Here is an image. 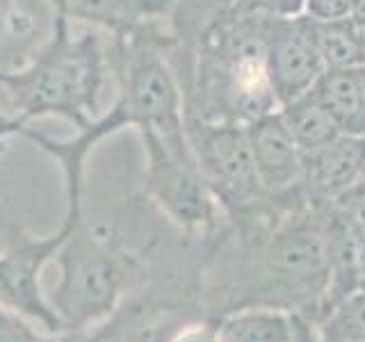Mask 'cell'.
Returning a JSON list of instances; mask_svg holds the SVG:
<instances>
[{
    "instance_id": "obj_11",
    "label": "cell",
    "mask_w": 365,
    "mask_h": 342,
    "mask_svg": "<svg viewBox=\"0 0 365 342\" xmlns=\"http://www.w3.org/2000/svg\"><path fill=\"white\" fill-rule=\"evenodd\" d=\"M57 16L108 30L112 37L140 32L169 19L176 0H48Z\"/></svg>"
},
{
    "instance_id": "obj_23",
    "label": "cell",
    "mask_w": 365,
    "mask_h": 342,
    "mask_svg": "<svg viewBox=\"0 0 365 342\" xmlns=\"http://www.w3.org/2000/svg\"><path fill=\"white\" fill-rule=\"evenodd\" d=\"M14 7H16V0H0V37L7 34V26H9L11 14H14Z\"/></svg>"
},
{
    "instance_id": "obj_7",
    "label": "cell",
    "mask_w": 365,
    "mask_h": 342,
    "mask_svg": "<svg viewBox=\"0 0 365 342\" xmlns=\"http://www.w3.org/2000/svg\"><path fill=\"white\" fill-rule=\"evenodd\" d=\"M68 231L71 224L66 219L60 231L46 239L28 237L14 228L7 251L0 256V306L39 322L51 336H64V331L41 290L39 274L46 262L57 256Z\"/></svg>"
},
{
    "instance_id": "obj_9",
    "label": "cell",
    "mask_w": 365,
    "mask_h": 342,
    "mask_svg": "<svg viewBox=\"0 0 365 342\" xmlns=\"http://www.w3.org/2000/svg\"><path fill=\"white\" fill-rule=\"evenodd\" d=\"M247 135L251 153H254L256 174L267 197L288 199L299 194L304 155L285 125L281 112L274 110L247 123Z\"/></svg>"
},
{
    "instance_id": "obj_10",
    "label": "cell",
    "mask_w": 365,
    "mask_h": 342,
    "mask_svg": "<svg viewBox=\"0 0 365 342\" xmlns=\"http://www.w3.org/2000/svg\"><path fill=\"white\" fill-rule=\"evenodd\" d=\"M365 174V137L340 133L304 155L302 192L308 205H329Z\"/></svg>"
},
{
    "instance_id": "obj_24",
    "label": "cell",
    "mask_w": 365,
    "mask_h": 342,
    "mask_svg": "<svg viewBox=\"0 0 365 342\" xmlns=\"http://www.w3.org/2000/svg\"><path fill=\"white\" fill-rule=\"evenodd\" d=\"M354 76H356V83H359V89H361V98H363V105H365V64L354 68Z\"/></svg>"
},
{
    "instance_id": "obj_8",
    "label": "cell",
    "mask_w": 365,
    "mask_h": 342,
    "mask_svg": "<svg viewBox=\"0 0 365 342\" xmlns=\"http://www.w3.org/2000/svg\"><path fill=\"white\" fill-rule=\"evenodd\" d=\"M265 66L279 108L315 87L327 68L304 14L294 19H267Z\"/></svg>"
},
{
    "instance_id": "obj_13",
    "label": "cell",
    "mask_w": 365,
    "mask_h": 342,
    "mask_svg": "<svg viewBox=\"0 0 365 342\" xmlns=\"http://www.w3.org/2000/svg\"><path fill=\"white\" fill-rule=\"evenodd\" d=\"M220 342H297L294 315L274 308H240L220 317Z\"/></svg>"
},
{
    "instance_id": "obj_3",
    "label": "cell",
    "mask_w": 365,
    "mask_h": 342,
    "mask_svg": "<svg viewBox=\"0 0 365 342\" xmlns=\"http://www.w3.org/2000/svg\"><path fill=\"white\" fill-rule=\"evenodd\" d=\"M174 34L153 23L140 32L112 37L108 62L117 83L114 103L121 108L128 125L153 130L178 153L192 155L185 135V98L167 48Z\"/></svg>"
},
{
    "instance_id": "obj_27",
    "label": "cell",
    "mask_w": 365,
    "mask_h": 342,
    "mask_svg": "<svg viewBox=\"0 0 365 342\" xmlns=\"http://www.w3.org/2000/svg\"><path fill=\"white\" fill-rule=\"evenodd\" d=\"M361 23V26H363V32H365V21H359Z\"/></svg>"
},
{
    "instance_id": "obj_18",
    "label": "cell",
    "mask_w": 365,
    "mask_h": 342,
    "mask_svg": "<svg viewBox=\"0 0 365 342\" xmlns=\"http://www.w3.org/2000/svg\"><path fill=\"white\" fill-rule=\"evenodd\" d=\"M329 205L336 208L354 228H359L365 235V174Z\"/></svg>"
},
{
    "instance_id": "obj_22",
    "label": "cell",
    "mask_w": 365,
    "mask_h": 342,
    "mask_svg": "<svg viewBox=\"0 0 365 342\" xmlns=\"http://www.w3.org/2000/svg\"><path fill=\"white\" fill-rule=\"evenodd\" d=\"M23 130H26V123H23L19 117H14L9 110L0 108V144L11 135H23Z\"/></svg>"
},
{
    "instance_id": "obj_15",
    "label": "cell",
    "mask_w": 365,
    "mask_h": 342,
    "mask_svg": "<svg viewBox=\"0 0 365 342\" xmlns=\"http://www.w3.org/2000/svg\"><path fill=\"white\" fill-rule=\"evenodd\" d=\"M279 112L285 125H288V130L292 133L297 146H299L302 155L317 151V148L327 146L331 140H336L340 135L336 121L331 119V114L319 103L313 89L283 103Z\"/></svg>"
},
{
    "instance_id": "obj_21",
    "label": "cell",
    "mask_w": 365,
    "mask_h": 342,
    "mask_svg": "<svg viewBox=\"0 0 365 342\" xmlns=\"http://www.w3.org/2000/svg\"><path fill=\"white\" fill-rule=\"evenodd\" d=\"M167 342H220V319L190 324L180 328L178 333L169 336Z\"/></svg>"
},
{
    "instance_id": "obj_12",
    "label": "cell",
    "mask_w": 365,
    "mask_h": 342,
    "mask_svg": "<svg viewBox=\"0 0 365 342\" xmlns=\"http://www.w3.org/2000/svg\"><path fill=\"white\" fill-rule=\"evenodd\" d=\"M308 26H311L315 48L327 71L356 68L365 64V32L354 16L334 21L308 19Z\"/></svg>"
},
{
    "instance_id": "obj_17",
    "label": "cell",
    "mask_w": 365,
    "mask_h": 342,
    "mask_svg": "<svg viewBox=\"0 0 365 342\" xmlns=\"http://www.w3.org/2000/svg\"><path fill=\"white\" fill-rule=\"evenodd\" d=\"M306 0H233L228 9L235 14L262 16V19H294L302 16Z\"/></svg>"
},
{
    "instance_id": "obj_6",
    "label": "cell",
    "mask_w": 365,
    "mask_h": 342,
    "mask_svg": "<svg viewBox=\"0 0 365 342\" xmlns=\"http://www.w3.org/2000/svg\"><path fill=\"white\" fill-rule=\"evenodd\" d=\"M140 135L146 151V197L187 237H212L220 231L222 208L205 185L194 155L174 151L153 130H140Z\"/></svg>"
},
{
    "instance_id": "obj_19",
    "label": "cell",
    "mask_w": 365,
    "mask_h": 342,
    "mask_svg": "<svg viewBox=\"0 0 365 342\" xmlns=\"http://www.w3.org/2000/svg\"><path fill=\"white\" fill-rule=\"evenodd\" d=\"M64 338H43L21 322L19 313L0 306V342H62Z\"/></svg>"
},
{
    "instance_id": "obj_2",
    "label": "cell",
    "mask_w": 365,
    "mask_h": 342,
    "mask_svg": "<svg viewBox=\"0 0 365 342\" xmlns=\"http://www.w3.org/2000/svg\"><path fill=\"white\" fill-rule=\"evenodd\" d=\"M108 78V48L98 34L73 37L68 21L55 14L48 41L19 71H0V87L7 110L23 123L60 114L80 130L101 117L98 98Z\"/></svg>"
},
{
    "instance_id": "obj_25",
    "label": "cell",
    "mask_w": 365,
    "mask_h": 342,
    "mask_svg": "<svg viewBox=\"0 0 365 342\" xmlns=\"http://www.w3.org/2000/svg\"><path fill=\"white\" fill-rule=\"evenodd\" d=\"M142 342H167V336L165 333H153V336L144 338Z\"/></svg>"
},
{
    "instance_id": "obj_16",
    "label": "cell",
    "mask_w": 365,
    "mask_h": 342,
    "mask_svg": "<svg viewBox=\"0 0 365 342\" xmlns=\"http://www.w3.org/2000/svg\"><path fill=\"white\" fill-rule=\"evenodd\" d=\"M315 342H365V288L311 322Z\"/></svg>"
},
{
    "instance_id": "obj_20",
    "label": "cell",
    "mask_w": 365,
    "mask_h": 342,
    "mask_svg": "<svg viewBox=\"0 0 365 342\" xmlns=\"http://www.w3.org/2000/svg\"><path fill=\"white\" fill-rule=\"evenodd\" d=\"M356 0H306L304 16L315 21H334L354 16Z\"/></svg>"
},
{
    "instance_id": "obj_4",
    "label": "cell",
    "mask_w": 365,
    "mask_h": 342,
    "mask_svg": "<svg viewBox=\"0 0 365 342\" xmlns=\"http://www.w3.org/2000/svg\"><path fill=\"white\" fill-rule=\"evenodd\" d=\"M68 237L57 251L60 279L46 294L64 333H80L117 311L137 258L110 233H98L83 222L80 205H68Z\"/></svg>"
},
{
    "instance_id": "obj_1",
    "label": "cell",
    "mask_w": 365,
    "mask_h": 342,
    "mask_svg": "<svg viewBox=\"0 0 365 342\" xmlns=\"http://www.w3.org/2000/svg\"><path fill=\"white\" fill-rule=\"evenodd\" d=\"M237 237L249 262L240 308H274L313 322L329 288L327 205H294Z\"/></svg>"
},
{
    "instance_id": "obj_26",
    "label": "cell",
    "mask_w": 365,
    "mask_h": 342,
    "mask_svg": "<svg viewBox=\"0 0 365 342\" xmlns=\"http://www.w3.org/2000/svg\"><path fill=\"white\" fill-rule=\"evenodd\" d=\"M217 3H220L222 7H228V5H231V3H233V0H217Z\"/></svg>"
},
{
    "instance_id": "obj_14",
    "label": "cell",
    "mask_w": 365,
    "mask_h": 342,
    "mask_svg": "<svg viewBox=\"0 0 365 342\" xmlns=\"http://www.w3.org/2000/svg\"><path fill=\"white\" fill-rule=\"evenodd\" d=\"M315 96L327 108L338 130L345 135L365 137V105L354 68L324 71L313 87Z\"/></svg>"
},
{
    "instance_id": "obj_5",
    "label": "cell",
    "mask_w": 365,
    "mask_h": 342,
    "mask_svg": "<svg viewBox=\"0 0 365 342\" xmlns=\"http://www.w3.org/2000/svg\"><path fill=\"white\" fill-rule=\"evenodd\" d=\"M185 135L205 185L235 233H247L281 212L283 203L267 197L258 180L247 125L185 117Z\"/></svg>"
}]
</instances>
